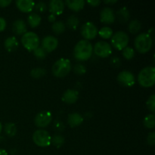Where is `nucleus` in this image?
<instances>
[{
  "label": "nucleus",
  "instance_id": "1",
  "mask_svg": "<svg viewBox=\"0 0 155 155\" xmlns=\"http://www.w3.org/2000/svg\"><path fill=\"white\" fill-rule=\"evenodd\" d=\"M93 51V47L92 44L86 39L79 41L75 45L74 49V55L77 60L80 61H84L90 58Z\"/></svg>",
  "mask_w": 155,
  "mask_h": 155
},
{
  "label": "nucleus",
  "instance_id": "2",
  "mask_svg": "<svg viewBox=\"0 0 155 155\" xmlns=\"http://www.w3.org/2000/svg\"><path fill=\"white\" fill-rule=\"evenodd\" d=\"M138 82L145 88L151 87L155 83V68L154 67H146L139 72Z\"/></svg>",
  "mask_w": 155,
  "mask_h": 155
},
{
  "label": "nucleus",
  "instance_id": "3",
  "mask_svg": "<svg viewBox=\"0 0 155 155\" xmlns=\"http://www.w3.org/2000/svg\"><path fill=\"white\" fill-rule=\"evenodd\" d=\"M152 37L147 33H141L135 39V47L140 53L148 52L152 47Z\"/></svg>",
  "mask_w": 155,
  "mask_h": 155
},
{
  "label": "nucleus",
  "instance_id": "4",
  "mask_svg": "<svg viewBox=\"0 0 155 155\" xmlns=\"http://www.w3.org/2000/svg\"><path fill=\"white\" fill-rule=\"evenodd\" d=\"M71 69V63L69 59L61 58L52 66V73L55 77H64L68 75Z\"/></svg>",
  "mask_w": 155,
  "mask_h": 155
},
{
  "label": "nucleus",
  "instance_id": "5",
  "mask_svg": "<svg viewBox=\"0 0 155 155\" xmlns=\"http://www.w3.org/2000/svg\"><path fill=\"white\" fill-rule=\"evenodd\" d=\"M21 42L26 49L28 51H34L39 47V38L37 34L33 32H27L21 38Z\"/></svg>",
  "mask_w": 155,
  "mask_h": 155
},
{
  "label": "nucleus",
  "instance_id": "6",
  "mask_svg": "<svg viewBox=\"0 0 155 155\" xmlns=\"http://www.w3.org/2000/svg\"><path fill=\"white\" fill-rule=\"evenodd\" d=\"M51 137L45 130H37L33 133V141L39 147H48L51 145Z\"/></svg>",
  "mask_w": 155,
  "mask_h": 155
},
{
  "label": "nucleus",
  "instance_id": "7",
  "mask_svg": "<svg viewBox=\"0 0 155 155\" xmlns=\"http://www.w3.org/2000/svg\"><path fill=\"white\" fill-rule=\"evenodd\" d=\"M129 36L124 31H117L111 36V43L114 48L117 50H123L127 46Z\"/></svg>",
  "mask_w": 155,
  "mask_h": 155
},
{
  "label": "nucleus",
  "instance_id": "8",
  "mask_svg": "<svg viewBox=\"0 0 155 155\" xmlns=\"http://www.w3.org/2000/svg\"><path fill=\"white\" fill-rule=\"evenodd\" d=\"M94 53L100 58H107L112 53V48L110 44L104 41L96 42L93 48Z\"/></svg>",
  "mask_w": 155,
  "mask_h": 155
},
{
  "label": "nucleus",
  "instance_id": "9",
  "mask_svg": "<svg viewBox=\"0 0 155 155\" xmlns=\"http://www.w3.org/2000/svg\"><path fill=\"white\" fill-rule=\"evenodd\" d=\"M51 120H52V116L49 111H42L36 115L34 124L37 127L44 128L49 125Z\"/></svg>",
  "mask_w": 155,
  "mask_h": 155
},
{
  "label": "nucleus",
  "instance_id": "10",
  "mask_svg": "<svg viewBox=\"0 0 155 155\" xmlns=\"http://www.w3.org/2000/svg\"><path fill=\"white\" fill-rule=\"evenodd\" d=\"M81 34L86 40L95 39L96 35L98 34V29L95 24L92 22H86L82 26Z\"/></svg>",
  "mask_w": 155,
  "mask_h": 155
},
{
  "label": "nucleus",
  "instance_id": "11",
  "mask_svg": "<svg viewBox=\"0 0 155 155\" xmlns=\"http://www.w3.org/2000/svg\"><path fill=\"white\" fill-rule=\"evenodd\" d=\"M117 81L120 85L127 87L133 86L136 83V78L133 73L128 71H124L117 75Z\"/></svg>",
  "mask_w": 155,
  "mask_h": 155
},
{
  "label": "nucleus",
  "instance_id": "12",
  "mask_svg": "<svg viewBox=\"0 0 155 155\" xmlns=\"http://www.w3.org/2000/svg\"><path fill=\"white\" fill-rule=\"evenodd\" d=\"M58 40L52 36H46L42 40V48L46 52H51L57 48Z\"/></svg>",
  "mask_w": 155,
  "mask_h": 155
},
{
  "label": "nucleus",
  "instance_id": "13",
  "mask_svg": "<svg viewBox=\"0 0 155 155\" xmlns=\"http://www.w3.org/2000/svg\"><path fill=\"white\" fill-rule=\"evenodd\" d=\"M116 17L115 13L112 8L109 7H105L100 12V20L104 24H112L114 22Z\"/></svg>",
  "mask_w": 155,
  "mask_h": 155
},
{
  "label": "nucleus",
  "instance_id": "14",
  "mask_svg": "<svg viewBox=\"0 0 155 155\" xmlns=\"http://www.w3.org/2000/svg\"><path fill=\"white\" fill-rule=\"evenodd\" d=\"M48 9L52 15H61L64 9V2L61 0H51L48 4Z\"/></svg>",
  "mask_w": 155,
  "mask_h": 155
},
{
  "label": "nucleus",
  "instance_id": "15",
  "mask_svg": "<svg viewBox=\"0 0 155 155\" xmlns=\"http://www.w3.org/2000/svg\"><path fill=\"white\" fill-rule=\"evenodd\" d=\"M79 97V92L74 89H68L64 92L61 99L67 104H74L77 101Z\"/></svg>",
  "mask_w": 155,
  "mask_h": 155
},
{
  "label": "nucleus",
  "instance_id": "16",
  "mask_svg": "<svg viewBox=\"0 0 155 155\" xmlns=\"http://www.w3.org/2000/svg\"><path fill=\"white\" fill-rule=\"evenodd\" d=\"M16 5L20 11L24 13H28L33 11L35 3L32 0H18L16 1Z\"/></svg>",
  "mask_w": 155,
  "mask_h": 155
},
{
  "label": "nucleus",
  "instance_id": "17",
  "mask_svg": "<svg viewBox=\"0 0 155 155\" xmlns=\"http://www.w3.org/2000/svg\"><path fill=\"white\" fill-rule=\"evenodd\" d=\"M12 30L17 35H24L27 33V24L23 20H17L13 23Z\"/></svg>",
  "mask_w": 155,
  "mask_h": 155
},
{
  "label": "nucleus",
  "instance_id": "18",
  "mask_svg": "<svg viewBox=\"0 0 155 155\" xmlns=\"http://www.w3.org/2000/svg\"><path fill=\"white\" fill-rule=\"evenodd\" d=\"M83 116L79 113H72L68 117V123L71 127H78L83 123Z\"/></svg>",
  "mask_w": 155,
  "mask_h": 155
},
{
  "label": "nucleus",
  "instance_id": "19",
  "mask_svg": "<svg viewBox=\"0 0 155 155\" xmlns=\"http://www.w3.org/2000/svg\"><path fill=\"white\" fill-rule=\"evenodd\" d=\"M18 45H19L18 41L15 36L8 37L4 42V46L5 49L10 52L17 50V48H18Z\"/></svg>",
  "mask_w": 155,
  "mask_h": 155
},
{
  "label": "nucleus",
  "instance_id": "20",
  "mask_svg": "<svg viewBox=\"0 0 155 155\" xmlns=\"http://www.w3.org/2000/svg\"><path fill=\"white\" fill-rule=\"evenodd\" d=\"M68 8L74 12H79L82 10L85 5V2L83 0H68L65 2Z\"/></svg>",
  "mask_w": 155,
  "mask_h": 155
},
{
  "label": "nucleus",
  "instance_id": "21",
  "mask_svg": "<svg viewBox=\"0 0 155 155\" xmlns=\"http://www.w3.org/2000/svg\"><path fill=\"white\" fill-rule=\"evenodd\" d=\"M115 17H117L119 22L124 24L127 22L130 18V12L127 8H122L117 12Z\"/></svg>",
  "mask_w": 155,
  "mask_h": 155
},
{
  "label": "nucleus",
  "instance_id": "22",
  "mask_svg": "<svg viewBox=\"0 0 155 155\" xmlns=\"http://www.w3.org/2000/svg\"><path fill=\"white\" fill-rule=\"evenodd\" d=\"M41 17L40 15H38L37 13H31L27 18V21H28L29 25L31 27H38L41 23Z\"/></svg>",
  "mask_w": 155,
  "mask_h": 155
},
{
  "label": "nucleus",
  "instance_id": "23",
  "mask_svg": "<svg viewBox=\"0 0 155 155\" xmlns=\"http://www.w3.org/2000/svg\"><path fill=\"white\" fill-rule=\"evenodd\" d=\"M129 30L131 33L136 34V33H139L140 31L141 28H142V24L138 20H133L129 24Z\"/></svg>",
  "mask_w": 155,
  "mask_h": 155
},
{
  "label": "nucleus",
  "instance_id": "24",
  "mask_svg": "<svg viewBox=\"0 0 155 155\" xmlns=\"http://www.w3.org/2000/svg\"><path fill=\"white\" fill-rule=\"evenodd\" d=\"M4 130L8 136L12 137V136H15L17 133L16 125L15 124H12V123H8L5 125Z\"/></svg>",
  "mask_w": 155,
  "mask_h": 155
},
{
  "label": "nucleus",
  "instance_id": "25",
  "mask_svg": "<svg viewBox=\"0 0 155 155\" xmlns=\"http://www.w3.org/2000/svg\"><path fill=\"white\" fill-rule=\"evenodd\" d=\"M79 24H80V21L76 15H71L67 20V26L72 30H75L78 27Z\"/></svg>",
  "mask_w": 155,
  "mask_h": 155
},
{
  "label": "nucleus",
  "instance_id": "26",
  "mask_svg": "<svg viewBox=\"0 0 155 155\" xmlns=\"http://www.w3.org/2000/svg\"><path fill=\"white\" fill-rule=\"evenodd\" d=\"M51 29L55 34H61L64 32L65 24L62 21H56L53 23Z\"/></svg>",
  "mask_w": 155,
  "mask_h": 155
},
{
  "label": "nucleus",
  "instance_id": "27",
  "mask_svg": "<svg viewBox=\"0 0 155 155\" xmlns=\"http://www.w3.org/2000/svg\"><path fill=\"white\" fill-rule=\"evenodd\" d=\"M144 125L146 128L148 129H153L155 125V117L154 114H151L147 115L144 119Z\"/></svg>",
  "mask_w": 155,
  "mask_h": 155
},
{
  "label": "nucleus",
  "instance_id": "28",
  "mask_svg": "<svg viewBox=\"0 0 155 155\" xmlns=\"http://www.w3.org/2000/svg\"><path fill=\"white\" fill-rule=\"evenodd\" d=\"M98 33L103 39H110L113 36V30L109 27H103L98 31Z\"/></svg>",
  "mask_w": 155,
  "mask_h": 155
},
{
  "label": "nucleus",
  "instance_id": "29",
  "mask_svg": "<svg viewBox=\"0 0 155 155\" xmlns=\"http://www.w3.org/2000/svg\"><path fill=\"white\" fill-rule=\"evenodd\" d=\"M51 143L56 148H60L64 143V138L61 135H54L51 139Z\"/></svg>",
  "mask_w": 155,
  "mask_h": 155
},
{
  "label": "nucleus",
  "instance_id": "30",
  "mask_svg": "<svg viewBox=\"0 0 155 155\" xmlns=\"http://www.w3.org/2000/svg\"><path fill=\"white\" fill-rule=\"evenodd\" d=\"M46 71H45V69L43 68H34L30 72V75L33 78L35 79H39L40 77H42L45 74Z\"/></svg>",
  "mask_w": 155,
  "mask_h": 155
},
{
  "label": "nucleus",
  "instance_id": "31",
  "mask_svg": "<svg viewBox=\"0 0 155 155\" xmlns=\"http://www.w3.org/2000/svg\"><path fill=\"white\" fill-rule=\"evenodd\" d=\"M123 55L127 60H131L135 55V51L131 47L127 46L123 49Z\"/></svg>",
  "mask_w": 155,
  "mask_h": 155
},
{
  "label": "nucleus",
  "instance_id": "32",
  "mask_svg": "<svg viewBox=\"0 0 155 155\" xmlns=\"http://www.w3.org/2000/svg\"><path fill=\"white\" fill-rule=\"evenodd\" d=\"M33 54H34L35 57H36L39 59H43L45 58L46 56V51L42 48V47H38L36 49L33 51Z\"/></svg>",
  "mask_w": 155,
  "mask_h": 155
},
{
  "label": "nucleus",
  "instance_id": "33",
  "mask_svg": "<svg viewBox=\"0 0 155 155\" xmlns=\"http://www.w3.org/2000/svg\"><path fill=\"white\" fill-rule=\"evenodd\" d=\"M74 71L75 74H77V75H83V74H85L86 72V67L84 66L82 64H77L74 66Z\"/></svg>",
  "mask_w": 155,
  "mask_h": 155
},
{
  "label": "nucleus",
  "instance_id": "34",
  "mask_svg": "<svg viewBox=\"0 0 155 155\" xmlns=\"http://www.w3.org/2000/svg\"><path fill=\"white\" fill-rule=\"evenodd\" d=\"M146 104H147V107H148V108L150 110H151V112H153L154 113V108H155V95H151V96L148 98V101H147L146 102Z\"/></svg>",
  "mask_w": 155,
  "mask_h": 155
},
{
  "label": "nucleus",
  "instance_id": "35",
  "mask_svg": "<svg viewBox=\"0 0 155 155\" xmlns=\"http://www.w3.org/2000/svg\"><path fill=\"white\" fill-rule=\"evenodd\" d=\"M34 7L36 12H40V13H42V12H45L47 8L46 4H45V2H39L37 4L35 5Z\"/></svg>",
  "mask_w": 155,
  "mask_h": 155
},
{
  "label": "nucleus",
  "instance_id": "36",
  "mask_svg": "<svg viewBox=\"0 0 155 155\" xmlns=\"http://www.w3.org/2000/svg\"><path fill=\"white\" fill-rule=\"evenodd\" d=\"M147 142H148V144L149 145H154L155 144V133L152 132V133H150L148 134V137H147Z\"/></svg>",
  "mask_w": 155,
  "mask_h": 155
},
{
  "label": "nucleus",
  "instance_id": "37",
  "mask_svg": "<svg viewBox=\"0 0 155 155\" xmlns=\"http://www.w3.org/2000/svg\"><path fill=\"white\" fill-rule=\"evenodd\" d=\"M110 63H111L112 66L115 67V68H117L120 64V59L117 57H114L110 60Z\"/></svg>",
  "mask_w": 155,
  "mask_h": 155
},
{
  "label": "nucleus",
  "instance_id": "38",
  "mask_svg": "<svg viewBox=\"0 0 155 155\" xmlns=\"http://www.w3.org/2000/svg\"><path fill=\"white\" fill-rule=\"evenodd\" d=\"M54 128L57 130H58V131H62L64 129V127L63 124L61 122H60V121H56L54 123Z\"/></svg>",
  "mask_w": 155,
  "mask_h": 155
},
{
  "label": "nucleus",
  "instance_id": "39",
  "mask_svg": "<svg viewBox=\"0 0 155 155\" xmlns=\"http://www.w3.org/2000/svg\"><path fill=\"white\" fill-rule=\"evenodd\" d=\"M6 27V21L3 18L0 17V32H2L5 30Z\"/></svg>",
  "mask_w": 155,
  "mask_h": 155
},
{
  "label": "nucleus",
  "instance_id": "40",
  "mask_svg": "<svg viewBox=\"0 0 155 155\" xmlns=\"http://www.w3.org/2000/svg\"><path fill=\"white\" fill-rule=\"evenodd\" d=\"M12 3L11 0H0V7L5 8L8 6Z\"/></svg>",
  "mask_w": 155,
  "mask_h": 155
},
{
  "label": "nucleus",
  "instance_id": "41",
  "mask_svg": "<svg viewBox=\"0 0 155 155\" xmlns=\"http://www.w3.org/2000/svg\"><path fill=\"white\" fill-rule=\"evenodd\" d=\"M87 3L89 5H90L92 7H96L98 5L101 4V1H98V0H91V1H87Z\"/></svg>",
  "mask_w": 155,
  "mask_h": 155
},
{
  "label": "nucleus",
  "instance_id": "42",
  "mask_svg": "<svg viewBox=\"0 0 155 155\" xmlns=\"http://www.w3.org/2000/svg\"><path fill=\"white\" fill-rule=\"evenodd\" d=\"M56 18H55V15H52V14H51V15L48 16V21H50V22H54V21H55Z\"/></svg>",
  "mask_w": 155,
  "mask_h": 155
},
{
  "label": "nucleus",
  "instance_id": "43",
  "mask_svg": "<svg viewBox=\"0 0 155 155\" xmlns=\"http://www.w3.org/2000/svg\"><path fill=\"white\" fill-rule=\"evenodd\" d=\"M0 155H8V153L5 150L0 148Z\"/></svg>",
  "mask_w": 155,
  "mask_h": 155
},
{
  "label": "nucleus",
  "instance_id": "44",
  "mask_svg": "<svg viewBox=\"0 0 155 155\" xmlns=\"http://www.w3.org/2000/svg\"><path fill=\"white\" fill-rule=\"evenodd\" d=\"M117 2V0H114V1H104V3H106V4H114Z\"/></svg>",
  "mask_w": 155,
  "mask_h": 155
},
{
  "label": "nucleus",
  "instance_id": "45",
  "mask_svg": "<svg viewBox=\"0 0 155 155\" xmlns=\"http://www.w3.org/2000/svg\"><path fill=\"white\" fill-rule=\"evenodd\" d=\"M2 130V124L0 123V133H1Z\"/></svg>",
  "mask_w": 155,
  "mask_h": 155
}]
</instances>
